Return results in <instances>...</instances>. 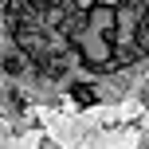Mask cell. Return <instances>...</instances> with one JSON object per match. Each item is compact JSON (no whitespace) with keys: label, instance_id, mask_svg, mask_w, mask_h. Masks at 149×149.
Instances as JSON below:
<instances>
[{"label":"cell","instance_id":"obj_3","mask_svg":"<svg viewBox=\"0 0 149 149\" xmlns=\"http://www.w3.org/2000/svg\"><path fill=\"white\" fill-rule=\"evenodd\" d=\"M0 67H4V74H24V71H28V55H24V51H12Z\"/></svg>","mask_w":149,"mask_h":149},{"label":"cell","instance_id":"obj_1","mask_svg":"<svg viewBox=\"0 0 149 149\" xmlns=\"http://www.w3.org/2000/svg\"><path fill=\"white\" fill-rule=\"evenodd\" d=\"M71 47L67 51H47L43 59H36V71L43 74V79H63V74H67V67H71Z\"/></svg>","mask_w":149,"mask_h":149},{"label":"cell","instance_id":"obj_2","mask_svg":"<svg viewBox=\"0 0 149 149\" xmlns=\"http://www.w3.org/2000/svg\"><path fill=\"white\" fill-rule=\"evenodd\" d=\"M94 82H74V86H71V98H74V102H79V106H94L98 102V94H94Z\"/></svg>","mask_w":149,"mask_h":149}]
</instances>
